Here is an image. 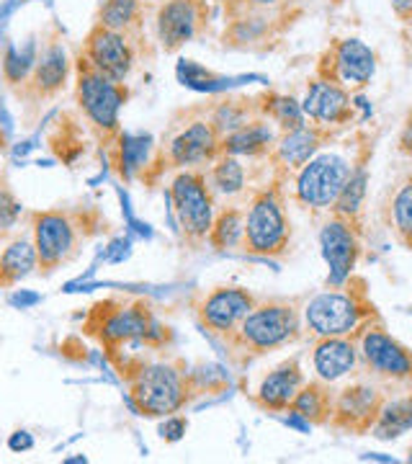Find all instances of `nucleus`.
Wrapping results in <instances>:
<instances>
[{"mask_svg":"<svg viewBox=\"0 0 412 464\" xmlns=\"http://www.w3.org/2000/svg\"><path fill=\"white\" fill-rule=\"evenodd\" d=\"M186 429H188V420H186L183 415H168L163 423H160V439L168 441V444H173V441L183 439Z\"/></svg>","mask_w":412,"mask_h":464,"instance_id":"36","label":"nucleus"},{"mask_svg":"<svg viewBox=\"0 0 412 464\" xmlns=\"http://www.w3.org/2000/svg\"><path fill=\"white\" fill-rule=\"evenodd\" d=\"M247 124V111L237 103H222L215 111V119H212V127L216 130L219 137H227L235 130L245 127Z\"/></svg>","mask_w":412,"mask_h":464,"instance_id":"34","label":"nucleus"},{"mask_svg":"<svg viewBox=\"0 0 412 464\" xmlns=\"http://www.w3.org/2000/svg\"><path fill=\"white\" fill-rule=\"evenodd\" d=\"M268 111L286 130L304 127V111H302V106H299L297 101L289 99V96H273V99L268 101Z\"/></svg>","mask_w":412,"mask_h":464,"instance_id":"33","label":"nucleus"},{"mask_svg":"<svg viewBox=\"0 0 412 464\" xmlns=\"http://www.w3.org/2000/svg\"><path fill=\"white\" fill-rule=\"evenodd\" d=\"M392 5L402 18H412V0H392Z\"/></svg>","mask_w":412,"mask_h":464,"instance_id":"39","label":"nucleus"},{"mask_svg":"<svg viewBox=\"0 0 412 464\" xmlns=\"http://www.w3.org/2000/svg\"><path fill=\"white\" fill-rule=\"evenodd\" d=\"M119 145H121L119 148V160H116L119 173L124 179H132L134 170H139V168L148 163L149 137L148 134H121Z\"/></svg>","mask_w":412,"mask_h":464,"instance_id":"31","label":"nucleus"},{"mask_svg":"<svg viewBox=\"0 0 412 464\" xmlns=\"http://www.w3.org/2000/svg\"><path fill=\"white\" fill-rule=\"evenodd\" d=\"M127 101L124 83L109 81L85 57L78 63V103L91 127L109 142L119 132V111Z\"/></svg>","mask_w":412,"mask_h":464,"instance_id":"6","label":"nucleus"},{"mask_svg":"<svg viewBox=\"0 0 412 464\" xmlns=\"http://www.w3.org/2000/svg\"><path fill=\"white\" fill-rule=\"evenodd\" d=\"M142 21V0H103L99 24L114 32L132 34Z\"/></svg>","mask_w":412,"mask_h":464,"instance_id":"27","label":"nucleus"},{"mask_svg":"<svg viewBox=\"0 0 412 464\" xmlns=\"http://www.w3.org/2000/svg\"><path fill=\"white\" fill-rule=\"evenodd\" d=\"M366 315V304L356 295L343 292V286L317 295L304 307V323L317 338L353 335L363 325Z\"/></svg>","mask_w":412,"mask_h":464,"instance_id":"8","label":"nucleus"},{"mask_svg":"<svg viewBox=\"0 0 412 464\" xmlns=\"http://www.w3.org/2000/svg\"><path fill=\"white\" fill-rule=\"evenodd\" d=\"M124 377L132 408L145 418H168L181 413L196 392V380L186 372L181 362H145L129 359L116 362Z\"/></svg>","mask_w":412,"mask_h":464,"instance_id":"1","label":"nucleus"},{"mask_svg":"<svg viewBox=\"0 0 412 464\" xmlns=\"http://www.w3.org/2000/svg\"><path fill=\"white\" fill-rule=\"evenodd\" d=\"M320 248H322V258L328 264L330 286L332 289L346 286L353 276V268L359 264V253H361L359 232L353 227V222L338 215L325 222V227L320 232Z\"/></svg>","mask_w":412,"mask_h":464,"instance_id":"11","label":"nucleus"},{"mask_svg":"<svg viewBox=\"0 0 412 464\" xmlns=\"http://www.w3.org/2000/svg\"><path fill=\"white\" fill-rule=\"evenodd\" d=\"M304 382L307 380H304V372H302L297 359H286L265 374L255 400L261 408L271 411V413H283L292 408V402H294Z\"/></svg>","mask_w":412,"mask_h":464,"instance_id":"17","label":"nucleus"},{"mask_svg":"<svg viewBox=\"0 0 412 464\" xmlns=\"http://www.w3.org/2000/svg\"><path fill=\"white\" fill-rule=\"evenodd\" d=\"M399 145H402V150H405V152H412V116L407 119V127H405V132H402Z\"/></svg>","mask_w":412,"mask_h":464,"instance_id":"40","label":"nucleus"},{"mask_svg":"<svg viewBox=\"0 0 412 464\" xmlns=\"http://www.w3.org/2000/svg\"><path fill=\"white\" fill-rule=\"evenodd\" d=\"M384 395L369 382H353L335 392L330 423L348 433H369L381 411Z\"/></svg>","mask_w":412,"mask_h":464,"instance_id":"12","label":"nucleus"},{"mask_svg":"<svg viewBox=\"0 0 412 464\" xmlns=\"http://www.w3.org/2000/svg\"><path fill=\"white\" fill-rule=\"evenodd\" d=\"M410 462H412V449H410Z\"/></svg>","mask_w":412,"mask_h":464,"instance_id":"42","label":"nucleus"},{"mask_svg":"<svg viewBox=\"0 0 412 464\" xmlns=\"http://www.w3.org/2000/svg\"><path fill=\"white\" fill-rule=\"evenodd\" d=\"M219 142L222 137L216 134L212 121H191L181 134L173 137L165 158L170 168H198L219 155Z\"/></svg>","mask_w":412,"mask_h":464,"instance_id":"16","label":"nucleus"},{"mask_svg":"<svg viewBox=\"0 0 412 464\" xmlns=\"http://www.w3.org/2000/svg\"><path fill=\"white\" fill-rule=\"evenodd\" d=\"M263 32H265L263 18H243V21H237V26H235L232 36H235L237 42H253V39H258Z\"/></svg>","mask_w":412,"mask_h":464,"instance_id":"37","label":"nucleus"},{"mask_svg":"<svg viewBox=\"0 0 412 464\" xmlns=\"http://www.w3.org/2000/svg\"><path fill=\"white\" fill-rule=\"evenodd\" d=\"M36 268H39V258H36L34 240H29V237L11 240L0 253V289L16 286Z\"/></svg>","mask_w":412,"mask_h":464,"instance_id":"23","label":"nucleus"},{"mask_svg":"<svg viewBox=\"0 0 412 464\" xmlns=\"http://www.w3.org/2000/svg\"><path fill=\"white\" fill-rule=\"evenodd\" d=\"M366 183H369V176H366L363 168L350 170V179H348L346 186H343L340 197L332 204L335 215L343 217V219H350V222L359 217V212H361L363 207V197H366Z\"/></svg>","mask_w":412,"mask_h":464,"instance_id":"30","label":"nucleus"},{"mask_svg":"<svg viewBox=\"0 0 412 464\" xmlns=\"http://www.w3.org/2000/svg\"><path fill=\"white\" fill-rule=\"evenodd\" d=\"M407 431H412V392L402 395V398L384 400L369 433H374L379 441H392Z\"/></svg>","mask_w":412,"mask_h":464,"instance_id":"25","label":"nucleus"},{"mask_svg":"<svg viewBox=\"0 0 412 464\" xmlns=\"http://www.w3.org/2000/svg\"><path fill=\"white\" fill-rule=\"evenodd\" d=\"M243 235H245V212L240 209H222L215 217V225L209 232V243L216 250H230L243 246Z\"/></svg>","mask_w":412,"mask_h":464,"instance_id":"28","label":"nucleus"},{"mask_svg":"<svg viewBox=\"0 0 412 464\" xmlns=\"http://www.w3.org/2000/svg\"><path fill=\"white\" fill-rule=\"evenodd\" d=\"M392 227H395L397 237L412 248V176L392 197Z\"/></svg>","mask_w":412,"mask_h":464,"instance_id":"32","label":"nucleus"},{"mask_svg":"<svg viewBox=\"0 0 412 464\" xmlns=\"http://www.w3.org/2000/svg\"><path fill=\"white\" fill-rule=\"evenodd\" d=\"M302 111L317 124H340L350 116V99L335 81H314Z\"/></svg>","mask_w":412,"mask_h":464,"instance_id":"19","label":"nucleus"},{"mask_svg":"<svg viewBox=\"0 0 412 464\" xmlns=\"http://www.w3.org/2000/svg\"><path fill=\"white\" fill-rule=\"evenodd\" d=\"M34 248L39 258V271L52 274L70 264L82 243V225L67 209H44L32 217Z\"/></svg>","mask_w":412,"mask_h":464,"instance_id":"5","label":"nucleus"},{"mask_svg":"<svg viewBox=\"0 0 412 464\" xmlns=\"http://www.w3.org/2000/svg\"><path fill=\"white\" fill-rule=\"evenodd\" d=\"M18 217H21V201L8 186L5 176H0V230L16 227Z\"/></svg>","mask_w":412,"mask_h":464,"instance_id":"35","label":"nucleus"},{"mask_svg":"<svg viewBox=\"0 0 412 464\" xmlns=\"http://www.w3.org/2000/svg\"><path fill=\"white\" fill-rule=\"evenodd\" d=\"M314 372L317 380L332 382L348 377L356 364H359V348L350 341V335H338V338H320L312 353Z\"/></svg>","mask_w":412,"mask_h":464,"instance_id":"18","label":"nucleus"},{"mask_svg":"<svg viewBox=\"0 0 412 464\" xmlns=\"http://www.w3.org/2000/svg\"><path fill=\"white\" fill-rule=\"evenodd\" d=\"M67 72H70V63H67V52L60 42L47 44L29 78V91L34 99H52L54 93H60L67 83Z\"/></svg>","mask_w":412,"mask_h":464,"instance_id":"20","label":"nucleus"},{"mask_svg":"<svg viewBox=\"0 0 412 464\" xmlns=\"http://www.w3.org/2000/svg\"><path fill=\"white\" fill-rule=\"evenodd\" d=\"M82 331L96 338L111 356L134 343L160 346L168 335V328L163 331L148 302L134 297H109L96 302L88 310Z\"/></svg>","mask_w":412,"mask_h":464,"instance_id":"2","label":"nucleus"},{"mask_svg":"<svg viewBox=\"0 0 412 464\" xmlns=\"http://www.w3.org/2000/svg\"><path fill=\"white\" fill-rule=\"evenodd\" d=\"M201 18H204L201 0H163L155 18L160 47L165 52H178L183 44L194 42V36L201 29Z\"/></svg>","mask_w":412,"mask_h":464,"instance_id":"15","label":"nucleus"},{"mask_svg":"<svg viewBox=\"0 0 412 464\" xmlns=\"http://www.w3.org/2000/svg\"><path fill=\"white\" fill-rule=\"evenodd\" d=\"M8 447L14 449V451H29V449H34L32 433L16 431L14 436H11V439H8Z\"/></svg>","mask_w":412,"mask_h":464,"instance_id":"38","label":"nucleus"},{"mask_svg":"<svg viewBox=\"0 0 412 464\" xmlns=\"http://www.w3.org/2000/svg\"><path fill=\"white\" fill-rule=\"evenodd\" d=\"M255 307V297L243 286H216L204 295L196 307L198 323L209 333L230 335Z\"/></svg>","mask_w":412,"mask_h":464,"instance_id":"14","label":"nucleus"},{"mask_svg":"<svg viewBox=\"0 0 412 464\" xmlns=\"http://www.w3.org/2000/svg\"><path fill=\"white\" fill-rule=\"evenodd\" d=\"M170 204L173 215L181 227L183 240L198 246L209 240V232L215 225V191L209 179L198 168L181 170L170 183Z\"/></svg>","mask_w":412,"mask_h":464,"instance_id":"4","label":"nucleus"},{"mask_svg":"<svg viewBox=\"0 0 412 464\" xmlns=\"http://www.w3.org/2000/svg\"><path fill=\"white\" fill-rule=\"evenodd\" d=\"M271 142H273V130L265 121H250V124L235 130L227 137H222L219 152L235 155V158H240V155H258Z\"/></svg>","mask_w":412,"mask_h":464,"instance_id":"26","label":"nucleus"},{"mask_svg":"<svg viewBox=\"0 0 412 464\" xmlns=\"http://www.w3.org/2000/svg\"><path fill=\"white\" fill-rule=\"evenodd\" d=\"M289 237H292V230H289V219H286L279 194L276 191L258 194L245 215L243 246L247 253L279 256L289 246Z\"/></svg>","mask_w":412,"mask_h":464,"instance_id":"7","label":"nucleus"},{"mask_svg":"<svg viewBox=\"0 0 412 464\" xmlns=\"http://www.w3.org/2000/svg\"><path fill=\"white\" fill-rule=\"evenodd\" d=\"M209 186L215 194L222 197H237L245 188V168L235 158V155H225L216 160L212 173H209Z\"/></svg>","mask_w":412,"mask_h":464,"instance_id":"29","label":"nucleus"},{"mask_svg":"<svg viewBox=\"0 0 412 464\" xmlns=\"http://www.w3.org/2000/svg\"><path fill=\"white\" fill-rule=\"evenodd\" d=\"M335 70L343 83L366 85L377 72V57L361 39H343L335 47Z\"/></svg>","mask_w":412,"mask_h":464,"instance_id":"21","label":"nucleus"},{"mask_svg":"<svg viewBox=\"0 0 412 464\" xmlns=\"http://www.w3.org/2000/svg\"><path fill=\"white\" fill-rule=\"evenodd\" d=\"M250 5H273V3H279V0H245Z\"/></svg>","mask_w":412,"mask_h":464,"instance_id":"41","label":"nucleus"},{"mask_svg":"<svg viewBox=\"0 0 412 464\" xmlns=\"http://www.w3.org/2000/svg\"><path fill=\"white\" fill-rule=\"evenodd\" d=\"M299 331L302 320L292 302H265L255 304L227 338L235 351H243L245 356H261L286 346L297 338Z\"/></svg>","mask_w":412,"mask_h":464,"instance_id":"3","label":"nucleus"},{"mask_svg":"<svg viewBox=\"0 0 412 464\" xmlns=\"http://www.w3.org/2000/svg\"><path fill=\"white\" fill-rule=\"evenodd\" d=\"M82 57L96 67L101 75H106L116 83H124L134 70V47L129 34L106 29L101 24H96L85 36Z\"/></svg>","mask_w":412,"mask_h":464,"instance_id":"10","label":"nucleus"},{"mask_svg":"<svg viewBox=\"0 0 412 464\" xmlns=\"http://www.w3.org/2000/svg\"><path fill=\"white\" fill-rule=\"evenodd\" d=\"M359 353H361L363 364L369 366L381 380H412V351H407L384 328L369 325L361 335Z\"/></svg>","mask_w":412,"mask_h":464,"instance_id":"13","label":"nucleus"},{"mask_svg":"<svg viewBox=\"0 0 412 464\" xmlns=\"http://www.w3.org/2000/svg\"><path fill=\"white\" fill-rule=\"evenodd\" d=\"M332 398L335 395L328 387V382H304L294 402H292V408H289V413L294 418H302L307 426H325L332 415Z\"/></svg>","mask_w":412,"mask_h":464,"instance_id":"22","label":"nucleus"},{"mask_svg":"<svg viewBox=\"0 0 412 464\" xmlns=\"http://www.w3.org/2000/svg\"><path fill=\"white\" fill-rule=\"evenodd\" d=\"M350 170L340 155H320L312 158L304 168H299L297 197L302 204L312 209H330L340 197L343 186L350 179Z\"/></svg>","mask_w":412,"mask_h":464,"instance_id":"9","label":"nucleus"},{"mask_svg":"<svg viewBox=\"0 0 412 464\" xmlns=\"http://www.w3.org/2000/svg\"><path fill=\"white\" fill-rule=\"evenodd\" d=\"M320 142H322V132L317 127L304 124V127H297V130H289L276 145V160L281 166L299 170V168H304L312 160Z\"/></svg>","mask_w":412,"mask_h":464,"instance_id":"24","label":"nucleus"}]
</instances>
